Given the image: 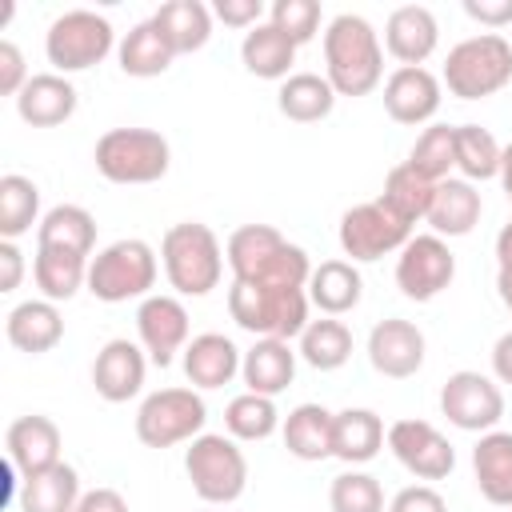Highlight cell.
Instances as JSON below:
<instances>
[{
    "instance_id": "484cf974",
    "label": "cell",
    "mask_w": 512,
    "mask_h": 512,
    "mask_svg": "<svg viewBox=\"0 0 512 512\" xmlns=\"http://www.w3.org/2000/svg\"><path fill=\"white\" fill-rule=\"evenodd\" d=\"M388 444L384 420L372 408H344L332 416V456L344 464H368Z\"/></svg>"
},
{
    "instance_id": "603a6c76",
    "label": "cell",
    "mask_w": 512,
    "mask_h": 512,
    "mask_svg": "<svg viewBox=\"0 0 512 512\" xmlns=\"http://www.w3.org/2000/svg\"><path fill=\"white\" fill-rule=\"evenodd\" d=\"M244 352L224 332H200L184 348V376L192 388H224L240 372Z\"/></svg>"
},
{
    "instance_id": "836d02e7",
    "label": "cell",
    "mask_w": 512,
    "mask_h": 512,
    "mask_svg": "<svg viewBox=\"0 0 512 512\" xmlns=\"http://www.w3.org/2000/svg\"><path fill=\"white\" fill-rule=\"evenodd\" d=\"M116 60H120V72L124 76H136V80H148V76H160L172 68L176 52L168 48V40L160 36V28L152 20H140L124 32V40L116 44Z\"/></svg>"
},
{
    "instance_id": "681fc988",
    "label": "cell",
    "mask_w": 512,
    "mask_h": 512,
    "mask_svg": "<svg viewBox=\"0 0 512 512\" xmlns=\"http://www.w3.org/2000/svg\"><path fill=\"white\" fill-rule=\"evenodd\" d=\"M24 280V252L16 240H0V292H16Z\"/></svg>"
},
{
    "instance_id": "816d5d0a",
    "label": "cell",
    "mask_w": 512,
    "mask_h": 512,
    "mask_svg": "<svg viewBox=\"0 0 512 512\" xmlns=\"http://www.w3.org/2000/svg\"><path fill=\"white\" fill-rule=\"evenodd\" d=\"M492 376L500 384H512V332H504L496 344H492Z\"/></svg>"
},
{
    "instance_id": "4fadbf2b",
    "label": "cell",
    "mask_w": 512,
    "mask_h": 512,
    "mask_svg": "<svg viewBox=\"0 0 512 512\" xmlns=\"http://www.w3.org/2000/svg\"><path fill=\"white\" fill-rule=\"evenodd\" d=\"M452 276H456V256L448 240L436 232L412 236L396 256V288L416 304L436 300L452 284Z\"/></svg>"
},
{
    "instance_id": "680465c9",
    "label": "cell",
    "mask_w": 512,
    "mask_h": 512,
    "mask_svg": "<svg viewBox=\"0 0 512 512\" xmlns=\"http://www.w3.org/2000/svg\"><path fill=\"white\" fill-rule=\"evenodd\" d=\"M508 512H512V508H508Z\"/></svg>"
},
{
    "instance_id": "6f0895ef",
    "label": "cell",
    "mask_w": 512,
    "mask_h": 512,
    "mask_svg": "<svg viewBox=\"0 0 512 512\" xmlns=\"http://www.w3.org/2000/svg\"><path fill=\"white\" fill-rule=\"evenodd\" d=\"M508 200H512V196H508Z\"/></svg>"
},
{
    "instance_id": "2e32d148",
    "label": "cell",
    "mask_w": 512,
    "mask_h": 512,
    "mask_svg": "<svg viewBox=\"0 0 512 512\" xmlns=\"http://www.w3.org/2000/svg\"><path fill=\"white\" fill-rule=\"evenodd\" d=\"M424 332L412 320L388 316L368 332V364L388 380H408L424 368Z\"/></svg>"
},
{
    "instance_id": "11a10c76",
    "label": "cell",
    "mask_w": 512,
    "mask_h": 512,
    "mask_svg": "<svg viewBox=\"0 0 512 512\" xmlns=\"http://www.w3.org/2000/svg\"><path fill=\"white\" fill-rule=\"evenodd\" d=\"M496 292H500L504 308L512 312V272H496Z\"/></svg>"
},
{
    "instance_id": "74e56055",
    "label": "cell",
    "mask_w": 512,
    "mask_h": 512,
    "mask_svg": "<svg viewBox=\"0 0 512 512\" xmlns=\"http://www.w3.org/2000/svg\"><path fill=\"white\" fill-rule=\"evenodd\" d=\"M40 220V188L20 172L0 176V240H20Z\"/></svg>"
},
{
    "instance_id": "1f68e13d",
    "label": "cell",
    "mask_w": 512,
    "mask_h": 512,
    "mask_svg": "<svg viewBox=\"0 0 512 512\" xmlns=\"http://www.w3.org/2000/svg\"><path fill=\"white\" fill-rule=\"evenodd\" d=\"M240 60H244V68L252 76L284 84L292 76V64H296V44L276 24H256L240 40Z\"/></svg>"
},
{
    "instance_id": "e0dca14e",
    "label": "cell",
    "mask_w": 512,
    "mask_h": 512,
    "mask_svg": "<svg viewBox=\"0 0 512 512\" xmlns=\"http://www.w3.org/2000/svg\"><path fill=\"white\" fill-rule=\"evenodd\" d=\"M144 372H148V352L140 344L116 336L92 360V388H96L100 400L124 404L144 388Z\"/></svg>"
},
{
    "instance_id": "7c38bea8",
    "label": "cell",
    "mask_w": 512,
    "mask_h": 512,
    "mask_svg": "<svg viewBox=\"0 0 512 512\" xmlns=\"http://www.w3.org/2000/svg\"><path fill=\"white\" fill-rule=\"evenodd\" d=\"M440 412L460 432H480L484 436L504 416V392H500V384L492 376L472 372V368H460L440 388Z\"/></svg>"
},
{
    "instance_id": "52a82bcc",
    "label": "cell",
    "mask_w": 512,
    "mask_h": 512,
    "mask_svg": "<svg viewBox=\"0 0 512 512\" xmlns=\"http://www.w3.org/2000/svg\"><path fill=\"white\" fill-rule=\"evenodd\" d=\"M184 472L192 480V492L216 508L240 500L248 488V460L240 444L224 432H200L196 440H188Z\"/></svg>"
},
{
    "instance_id": "8fae6325",
    "label": "cell",
    "mask_w": 512,
    "mask_h": 512,
    "mask_svg": "<svg viewBox=\"0 0 512 512\" xmlns=\"http://www.w3.org/2000/svg\"><path fill=\"white\" fill-rule=\"evenodd\" d=\"M408 240H412V224L396 216L380 196L340 216V248L344 256H352V264H368L388 252H400Z\"/></svg>"
},
{
    "instance_id": "e575fe53",
    "label": "cell",
    "mask_w": 512,
    "mask_h": 512,
    "mask_svg": "<svg viewBox=\"0 0 512 512\" xmlns=\"http://www.w3.org/2000/svg\"><path fill=\"white\" fill-rule=\"evenodd\" d=\"M276 108L296 124H316L336 108V88L320 72H292L276 92Z\"/></svg>"
},
{
    "instance_id": "d6a6232c",
    "label": "cell",
    "mask_w": 512,
    "mask_h": 512,
    "mask_svg": "<svg viewBox=\"0 0 512 512\" xmlns=\"http://www.w3.org/2000/svg\"><path fill=\"white\" fill-rule=\"evenodd\" d=\"M332 416L336 412H328L324 404H296L280 424L284 448L308 464L332 456Z\"/></svg>"
},
{
    "instance_id": "7bdbcfd3",
    "label": "cell",
    "mask_w": 512,
    "mask_h": 512,
    "mask_svg": "<svg viewBox=\"0 0 512 512\" xmlns=\"http://www.w3.org/2000/svg\"><path fill=\"white\" fill-rule=\"evenodd\" d=\"M332 512H384V488L372 472H340L328 488Z\"/></svg>"
},
{
    "instance_id": "f6af8a7d",
    "label": "cell",
    "mask_w": 512,
    "mask_h": 512,
    "mask_svg": "<svg viewBox=\"0 0 512 512\" xmlns=\"http://www.w3.org/2000/svg\"><path fill=\"white\" fill-rule=\"evenodd\" d=\"M388 512H448V500L432 484H408L388 500Z\"/></svg>"
},
{
    "instance_id": "ee69618b",
    "label": "cell",
    "mask_w": 512,
    "mask_h": 512,
    "mask_svg": "<svg viewBox=\"0 0 512 512\" xmlns=\"http://www.w3.org/2000/svg\"><path fill=\"white\" fill-rule=\"evenodd\" d=\"M268 24H276L296 48L308 44L320 28V4L316 0H272L268 8Z\"/></svg>"
},
{
    "instance_id": "5bb4252c",
    "label": "cell",
    "mask_w": 512,
    "mask_h": 512,
    "mask_svg": "<svg viewBox=\"0 0 512 512\" xmlns=\"http://www.w3.org/2000/svg\"><path fill=\"white\" fill-rule=\"evenodd\" d=\"M388 452L416 476V480H444L456 468V448L448 436L428 420H396L388 428Z\"/></svg>"
},
{
    "instance_id": "ffe728a7",
    "label": "cell",
    "mask_w": 512,
    "mask_h": 512,
    "mask_svg": "<svg viewBox=\"0 0 512 512\" xmlns=\"http://www.w3.org/2000/svg\"><path fill=\"white\" fill-rule=\"evenodd\" d=\"M60 444L64 440H60L56 420L52 416H40V412L12 420L8 432H4V448H8V460L16 464L20 480L24 476H36V472H44L52 464H60Z\"/></svg>"
},
{
    "instance_id": "7a4b0ae2",
    "label": "cell",
    "mask_w": 512,
    "mask_h": 512,
    "mask_svg": "<svg viewBox=\"0 0 512 512\" xmlns=\"http://www.w3.org/2000/svg\"><path fill=\"white\" fill-rule=\"evenodd\" d=\"M324 76L336 96H368L384 76V48L376 28L356 16L340 12L324 28Z\"/></svg>"
},
{
    "instance_id": "ba28073f",
    "label": "cell",
    "mask_w": 512,
    "mask_h": 512,
    "mask_svg": "<svg viewBox=\"0 0 512 512\" xmlns=\"http://www.w3.org/2000/svg\"><path fill=\"white\" fill-rule=\"evenodd\" d=\"M156 252L152 244L128 236V240H112L108 248H100L88 260V292L104 304H124L136 296H152L156 284Z\"/></svg>"
},
{
    "instance_id": "d4e9b609",
    "label": "cell",
    "mask_w": 512,
    "mask_h": 512,
    "mask_svg": "<svg viewBox=\"0 0 512 512\" xmlns=\"http://www.w3.org/2000/svg\"><path fill=\"white\" fill-rule=\"evenodd\" d=\"M296 356L300 352H292L288 340H272V336L256 340L240 360V376H244L248 392H260V396L276 400L296 380Z\"/></svg>"
},
{
    "instance_id": "cb8c5ba5",
    "label": "cell",
    "mask_w": 512,
    "mask_h": 512,
    "mask_svg": "<svg viewBox=\"0 0 512 512\" xmlns=\"http://www.w3.org/2000/svg\"><path fill=\"white\" fill-rule=\"evenodd\" d=\"M472 476L488 504L512 508V432H484L472 448Z\"/></svg>"
},
{
    "instance_id": "277c9868",
    "label": "cell",
    "mask_w": 512,
    "mask_h": 512,
    "mask_svg": "<svg viewBox=\"0 0 512 512\" xmlns=\"http://www.w3.org/2000/svg\"><path fill=\"white\" fill-rule=\"evenodd\" d=\"M160 264L180 296H208L224 276V248L200 220L172 224L160 240Z\"/></svg>"
},
{
    "instance_id": "3957f363",
    "label": "cell",
    "mask_w": 512,
    "mask_h": 512,
    "mask_svg": "<svg viewBox=\"0 0 512 512\" xmlns=\"http://www.w3.org/2000/svg\"><path fill=\"white\" fill-rule=\"evenodd\" d=\"M308 288H284V284H252L232 280L228 288V316L252 332L256 340H292L308 328Z\"/></svg>"
},
{
    "instance_id": "4316f807",
    "label": "cell",
    "mask_w": 512,
    "mask_h": 512,
    "mask_svg": "<svg viewBox=\"0 0 512 512\" xmlns=\"http://www.w3.org/2000/svg\"><path fill=\"white\" fill-rule=\"evenodd\" d=\"M36 248H52V252H72L92 260L96 248V216L80 204H56L44 212V220L36 224Z\"/></svg>"
},
{
    "instance_id": "4dcf8cb0",
    "label": "cell",
    "mask_w": 512,
    "mask_h": 512,
    "mask_svg": "<svg viewBox=\"0 0 512 512\" xmlns=\"http://www.w3.org/2000/svg\"><path fill=\"white\" fill-rule=\"evenodd\" d=\"M364 296V280L356 272L352 260H320L308 276V300L324 312V316H344L360 304Z\"/></svg>"
},
{
    "instance_id": "f35d334b",
    "label": "cell",
    "mask_w": 512,
    "mask_h": 512,
    "mask_svg": "<svg viewBox=\"0 0 512 512\" xmlns=\"http://www.w3.org/2000/svg\"><path fill=\"white\" fill-rule=\"evenodd\" d=\"M432 196H436V184H432L428 176H420L408 160L396 164V168L384 176V192H380V200H384L396 216H404L408 224H416V220L428 216Z\"/></svg>"
},
{
    "instance_id": "f546056e",
    "label": "cell",
    "mask_w": 512,
    "mask_h": 512,
    "mask_svg": "<svg viewBox=\"0 0 512 512\" xmlns=\"http://www.w3.org/2000/svg\"><path fill=\"white\" fill-rule=\"evenodd\" d=\"M152 24L160 28V36L168 40V48L176 56L200 52L212 36V8L200 0H168L152 12Z\"/></svg>"
},
{
    "instance_id": "9a60e30c",
    "label": "cell",
    "mask_w": 512,
    "mask_h": 512,
    "mask_svg": "<svg viewBox=\"0 0 512 512\" xmlns=\"http://www.w3.org/2000/svg\"><path fill=\"white\" fill-rule=\"evenodd\" d=\"M136 336H140V348L148 352V360L168 368L176 360V352L188 348V308L164 292L144 296L136 308Z\"/></svg>"
},
{
    "instance_id": "8992f818",
    "label": "cell",
    "mask_w": 512,
    "mask_h": 512,
    "mask_svg": "<svg viewBox=\"0 0 512 512\" xmlns=\"http://www.w3.org/2000/svg\"><path fill=\"white\" fill-rule=\"evenodd\" d=\"M92 160L112 184H156L172 164V148L156 128H108L96 140Z\"/></svg>"
},
{
    "instance_id": "b9f144b4",
    "label": "cell",
    "mask_w": 512,
    "mask_h": 512,
    "mask_svg": "<svg viewBox=\"0 0 512 512\" xmlns=\"http://www.w3.org/2000/svg\"><path fill=\"white\" fill-rule=\"evenodd\" d=\"M408 164H412L420 176H428L432 184L448 180V172L456 168V128H448V124H428V128L416 136V144H412V152H408Z\"/></svg>"
},
{
    "instance_id": "f1b7e54d",
    "label": "cell",
    "mask_w": 512,
    "mask_h": 512,
    "mask_svg": "<svg viewBox=\"0 0 512 512\" xmlns=\"http://www.w3.org/2000/svg\"><path fill=\"white\" fill-rule=\"evenodd\" d=\"M80 472L72 464H52L36 476H24L20 480V512H76L80 504Z\"/></svg>"
},
{
    "instance_id": "db71d44e",
    "label": "cell",
    "mask_w": 512,
    "mask_h": 512,
    "mask_svg": "<svg viewBox=\"0 0 512 512\" xmlns=\"http://www.w3.org/2000/svg\"><path fill=\"white\" fill-rule=\"evenodd\" d=\"M500 184H504V192L512 196V144L500 152Z\"/></svg>"
},
{
    "instance_id": "f5cc1de1",
    "label": "cell",
    "mask_w": 512,
    "mask_h": 512,
    "mask_svg": "<svg viewBox=\"0 0 512 512\" xmlns=\"http://www.w3.org/2000/svg\"><path fill=\"white\" fill-rule=\"evenodd\" d=\"M496 264L500 272H512V220L496 232Z\"/></svg>"
},
{
    "instance_id": "ab89813d",
    "label": "cell",
    "mask_w": 512,
    "mask_h": 512,
    "mask_svg": "<svg viewBox=\"0 0 512 512\" xmlns=\"http://www.w3.org/2000/svg\"><path fill=\"white\" fill-rule=\"evenodd\" d=\"M280 424L284 420L276 412V400L260 396V392H240L224 408V428H228L232 440H268Z\"/></svg>"
},
{
    "instance_id": "d6986e66",
    "label": "cell",
    "mask_w": 512,
    "mask_h": 512,
    "mask_svg": "<svg viewBox=\"0 0 512 512\" xmlns=\"http://www.w3.org/2000/svg\"><path fill=\"white\" fill-rule=\"evenodd\" d=\"M444 84L428 68H396L384 80V108L396 124H424L440 112Z\"/></svg>"
},
{
    "instance_id": "83f0119b",
    "label": "cell",
    "mask_w": 512,
    "mask_h": 512,
    "mask_svg": "<svg viewBox=\"0 0 512 512\" xmlns=\"http://www.w3.org/2000/svg\"><path fill=\"white\" fill-rule=\"evenodd\" d=\"M480 212H484V200H480L476 184L448 176L436 184V196H432V208L424 220L432 224L436 236H468L480 224Z\"/></svg>"
},
{
    "instance_id": "7402d4cb",
    "label": "cell",
    "mask_w": 512,
    "mask_h": 512,
    "mask_svg": "<svg viewBox=\"0 0 512 512\" xmlns=\"http://www.w3.org/2000/svg\"><path fill=\"white\" fill-rule=\"evenodd\" d=\"M4 336L16 352L28 356H44L64 340V316L52 300H20L8 316H4Z\"/></svg>"
},
{
    "instance_id": "5b68a950",
    "label": "cell",
    "mask_w": 512,
    "mask_h": 512,
    "mask_svg": "<svg viewBox=\"0 0 512 512\" xmlns=\"http://www.w3.org/2000/svg\"><path fill=\"white\" fill-rule=\"evenodd\" d=\"M512 80V44L500 32H480L448 48L440 84L460 100L496 96Z\"/></svg>"
},
{
    "instance_id": "d590c367",
    "label": "cell",
    "mask_w": 512,
    "mask_h": 512,
    "mask_svg": "<svg viewBox=\"0 0 512 512\" xmlns=\"http://www.w3.org/2000/svg\"><path fill=\"white\" fill-rule=\"evenodd\" d=\"M32 280L40 288L44 300L60 304L72 300L80 288H88V260L72 256V252H52V248H36L32 256Z\"/></svg>"
},
{
    "instance_id": "60d3db41",
    "label": "cell",
    "mask_w": 512,
    "mask_h": 512,
    "mask_svg": "<svg viewBox=\"0 0 512 512\" xmlns=\"http://www.w3.org/2000/svg\"><path fill=\"white\" fill-rule=\"evenodd\" d=\"M500 144L488 128L480 124H456V168L464 172V180H492L500 176Z\"/></svg>"
},
{
    "instance_id": "30bf717a",
    "label": "cell",
    "mask_w": 512,
    "mask_h": 512,
    "mask_svg": "<svg viewBox=\"0 0 512 512\" xmlns=\"http://www.w3.org/2000/svg\"><path fill=\"white\" fill-rule=\"evenodd\" d=\"M208 404L196 388H160L148 392L136 408V436L144 448H172L204 432Z\"/></svg>"
},
{
    "instance_id": "44dd1931",
    "label": "cell",
    "mask_w": 512,
    "mask_h": 512,
    "mask_svg": "<svg viewBox=\"0 0 512 512\" xmlns=\"http://www.w3.org/2000/svg\"><path fill=\"white\" fill-rule=\"evenodd\" d=\"M76 104H80L76 84L68 76H60V72H36L20 88V96H16V112L32 128H56V124H64L76 112Z\"/></svg>"
},
{
    "instance_id": "bcb514c9",
    "label": "cell",
    "mask_w": 512,
    "mask_h": 512,
    "mask_svg": "<svg viewBox=\"0 0 512 512\" xmlns=\"http://www.w3.org/2000/svg\"><path fill=\"white\" fill-rule=\"evenodd\" d=\"M28 68H24V52L12 40H0V92L4 96H20V88L28 84Z\"/></svg>"
},
{
    "instance_id": "9f6ffc18",
    "label": "cell",
    "mask_w": 512,
    "mask_h": 512,
    "mask_svg": "<svg viewBox=\"0 0 512 512\" xmlns=\"http://www.w3.org/2000/svg\"><path fill=\"white\" fill-rule=\"evenodd\" d=\"M204 512H220V508H204Z\"/></svg>"
},
{
    "instance_id": "9c48e42d",
    "label": "cell",
    "mask_w": 512,
    "mask_h": 512,
    "mask_svg": "<svg viewBox=\"0 0 512 512\" xmlns=\"http://www.w3.org/2000/svg\"><path fill=\"white\" fill-rule=\"evenodd\" d=\"M112 48H116V32H112L108 16H100L92 8L60 12L44 32V56H48L52 72H60V76L96 68Z\"/></svg>"
},
{
    "instance_id": "7dc6e473",
    "label": "cell",
    "mask_w": 512,
    "mask_h": 512,
    "mask_svg": "<svg viewBox=\"0 0 512 512\" xmlns=\"http://www.w3.org/2000/svg\"><path fill=\"white\" fill-rule=\"evenodd\" d=\"M212 16L224 20L228 28H256L264 16V0H216Z\"/></svg>"
},
{
    "instance_id": "6da1fadb",
    "label": "cell",
    "mask_w": 512,
    "mask_h": 512,
    "mask_svg": "<svg viewBox=\"0 0 512 512\" xmlns=\"http://www.w3.org/2000/svg\"><path fill=\"white\" fill-rule=\"evenodd\" d=\"M224 260L232 268V280H252V284L308 288L312 276L308 252L284 240L272 224H240L224 244Z\"/></svg>"
},
{
    "instance_id": "c3c4849f",
    "label": "cell",
    "mask_w": 512,
    "mask_h": 512,
    "mask_svg": "<svg viewBox=\"0 0 512 512\" xmlns=\"http://www.w3.org/2000/svg\"><path fill=\"white\" fill-rule=\"evenodd\" d=\"M464 12L480 20L484 28H504L512 24V0H464Z\"/></svg>"
},
{
    "instance_id": "ac0fdd59",
    "label": "cell",
    "mask_w": 512,
    "mask_h": 512,
    "mask_svg": "<svg viewBox=\"0 0 512 512\" xmlns=\"http://www.w3.org/2000/svg\"><path fill=\"white\" fill-rule=\"evenodd\" d=\"M436 44H440V24H436L432 8L400 4L388 12L384 48H388V56L400 60V68H424V60L436 52Z\"/></svg>"
},
{
    "instance_id": "8d00e7d4",
    "label": "cell",
    "mask_w": 512,
    "mask_h": 512,
    "mask_svg": "<svg viewBox=\"0 0 512 512\" xmlns=\"http://www.w3.org/2000/svg\"><path fill=\"white\" fill-rule=\"evenodd\" d=\"M352 356V332L344 320L336 316H320L308 320V328L300 332V360L312 364L316 372H336L344 368Z\"/></svg>"
},
{
    "instance_id": "f907efd6",
    "label": "cell",
    "mask_w": 512,
    "mask_h": 512,
    "mask_svg": "<svg viewBox=\"0 0 512 512\" xmlns=\"http://www.w3.org/2000/svg\"><path fill=\"white\" fill-rule=\"evenodd\" d=\"M76 512H128V500L116 488H92L80 496Z\"/></svg>"
}]
</instances>
